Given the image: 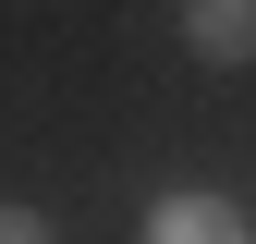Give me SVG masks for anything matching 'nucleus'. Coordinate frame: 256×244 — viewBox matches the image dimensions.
Segmentation results:
<instances>
[{"label":"nucleus","mask_w":256,"mask_h":244,"mask_svg":"<svg viewBox=\"0 0 256 244\" xmlns=\"http://www.w3.org/2000/svg\"><path fill=\"white\" fill-rule=\"evenodd\" d=\"M183 49L220 61V74H232V61H256V0H183Z\"/></svg>","instance_id":"obj_1"},{"label":"nucleus","mask_w":256,"mask_h":244,"mask_svg":"<svg viewBox=\"0 0 256 244\" xmlns=\"http://www.w3.org/2000/svg\"><path fill=\"white\" fill-rule=\"evenodd\" d=\"M232 232H256L232 196H158L146 208V244H232Z\"/></svg>","instance_id":"obj_2"},{"label":"nucleus","mask_w":256,"mask_h":244,"mask_svg":"<svg viewBox=\"0 0 256 244\" xmlns=\"http://www.w3.org/2000/svg\"><path fill=\"white\" fill-rule=\"evenodd\" d=\"M49 220H37V208H0V244H37Z\"/></svg>","instance_id":"obj_3"}]
</instances>
